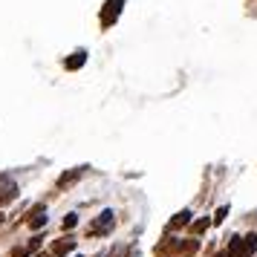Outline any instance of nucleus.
<instances>
[{
  "mask_svg": "<svg viewBox=\"0 0 257 257\" xmlns=\"http://www.w3.org/2000/svg\"><path fill=\"white\" fill-rule=\"evenodd\" d=\"M75 248V237H64V240H55L52 243V254H67V251H72Z\"/></svg>",
  "mask_w": 257,
  "mask_h": 257,
  "instance_id": "0eeeda50",
  "label": "nucleus"
},
{
  "mask_svg": "<svg viewBox=\"0 0 257 257\" xmlns=\"http://www.w3.org/2000/svg\"><path fill=\"white\" fill-rule=\"evenodd\" d=\"M44 225H47V208H44V205H38L35 211H32V217H29V228H44Z\"/></svg>",
  "mask_w": 257,
  "mask_h": 257,
  "instance_id": "423d86ee",
  "label": "nucleus"
},
{
  "mask_svg": "<svg viewBox=\"0 0 257 257\" xmlns=\"http://www.w3.org/2000/svg\"><path fill=\"white\" fill-rule=\"evenodd\" d=\"M188 222H191V211H179L174 220L168 222V228H182V225H188Z\"/></svg>",
  "mask_w": 257,
  "mask_h": 257,
  "instance_id": "1a4fd4ad",
  "label": "nucleus"
},
{
  "mask_svg": "<svg viewBox=\"0 0 257 257\" xmlns=\"http://www.w3.org/2000/svg\"><path fill=\"white\" fill-rule=\"evenodd\" d=\"M81 174H84V168H72V171H67V174H61L58 176V188L64 191V188H70L72 182H78L81 179Z\"/></svg>",
  "mask_w": 257,
  "mask_h": 257,
  "instance_id": "39448f33",
  "label": "nucleus"
},
{
  "mask_svg": "<svg viewBox=\"0 0 257 257\" xmlns=\"http://www.w3.org/2000/svg\"><path fill=\"white\" fill-rule=\"evenodd\" d=\"M217 257H225V254H222V251H220V254H217Z\"/></svg>",
  "mask_w": 257,
  "mask_h": 257,
  "instance_id": "2eb2a0df",
  "label": "nucleus"
},
{
  "mask_svg": "<svg viewBox=\"0 0 257 257\" xmlns=\"http://www.w3.org/2000/svg\"><path fill=\"white\" fill-rule=\"evenodd\" d=\"M225 214H228V205H222V208H217V214L211 217V222H214V225H220V222L225 220Z\"/></svg>",
  "mask_w": 257,
  "mask_h": 257,
  "instance_id": "9b49d317",
  "label": "nucleus"
},
{
  "mask_svg": "<svg viewBox=\"0 0 257 257\" xmlns=\"http://www.w3.org/2000/svg\"><path fill=\"white\" fill-rule=\"evenodd\" d=\"M35 257H47V254H35Z\"/></svg>",
  "mask_w": 257,
  "mask_h": 257,
  "instance_id": "dca6fc26",
  "label": "nucleus"
},
{
  "mask_svg": "<svg viewBox=\"0 0 257 257\" xmlns=\"http://www.w3.org/2000/svg\"><path fill=\"white\" fill-rule=\"evenodd\" d=\"M18 197V182H15L12 176L0 174V205H6V202H12Z\"/></svg>",
  "mask_w": 257,
  "mask_h": 257,
  "instance_id": "7ed1b4c3",
  "label": "nucleus"
},
{
  "mask_svg": "<svg viewBox=\"0 0 257 257\" xmlns=\"http://www.w3.org/2000/svg\"><path fill=\"white\" fill-rule=\"evenodd\" d=\"M208 225H211V220H197V222H194V234H202Z\"/></svg>",
  "mask_w": 257,
  "mask_h": 257,
  "instance_id": "ddd939ff",
  "label": "nucleus"
},
{
  "mask_svg": "<svg viewBox=\"0 0 257 257\" xmlns=\"http://www.w3.org/2000/svg\"><path fill=\"white\" fill-rule=\"evenodd\" d=\"M113 211H101L93 222H90V228H87V237H98V234H110L113 231Z\"/></svg>",
  "mask_w": 257,
  "mask_h": 257,
  "instance_id": "f03ea898",
  "label": "nucleus"
},
{
  "mask_svg": "<svg viewBox=\"0 0 257 257\" xmlns=\"http://www.w3.org/2000/svg\"><path fill=\"white\" fill-rule=\"evenodd\" d=\"M257 251V234H243V237H234L225 257H251Z\"/></svg>",
  "mask_w": 257,
  "mask_h": 257,
  "instance_id": "f257e3e1",
  "label": "nucleus"
},
{
  "mask_svg": "<svg viewBox=\"0 0 257 257\" xmlns=\"http://www.w3.org/2000/svg\"><path fill=\"white\" fill-rule=\"evenodd\" d=\"M84 61H87V52L78 49L75 55H70V58L64 61V67H67V70H78V67H84Z\"/></svg>",
  "mask_w": 257,
  "mask_h": 257,
  "instance_id": "6e6552de",
  "label": "nucleus"
},
{
  "mask_svg": "<svg viewBox=\"0 0 257 257\" xmlns=\"http://www.w3.org/2000/svg\"><path fill=\"white\" fill-rule=\"evenodd\" d=\"M3 220H6V217H3V214H0V225H3Z\"/></svg>",
  "mask_w": 257,
  "mask_h": 257,
  "instance_id": "4468645a",
  "label": "nucleus"
},
{
  "mask_svg": "<svg viewBox=\"0 0 257 257\" xmlns=\"http://www.w3.org/2000/svg\"><path fill=\"white\" fill-rule=\"evenodd\" d=\"M75 222H78V214H67L61 225H64V228H75Z\"/></svg>",
  "mask_w": 257,
  "mask_h": 257,
  "instance_id": "f8f14e48",
  "label": "nucleus"
},
{
  "mask_svg": "<svg viewBox=\"0 0 257 257\" xmlns=\"http://www.w3.org/2000/svg\"><path fill=\"white\" fill-rule=\"evenodd\" d=\"M197 248H199V245H197V240H188V243H182V245H179V251H182V254H194Z\"/></svg>",
  "mask_w": 257,
  "mask_h": 257,
  "instance_id": "9d476101",
  "label": "nucleus"
},
{
  "mask_svg": "<svg viewBox=\"0 0 257 257\" xmlns=\"http://www.w3.org/2000/svg\"><path fill=\"white\" fill-rule=\"evenodd\" d=\"M121 6H124V0H107L104 9H101V26H113V24H116Z\"/></svg>",
  "mask_w": 257,
  "mask_h": 257,
  "instance_id": "20e7f679",
  "label": "nucleus"
}]
</instances>
